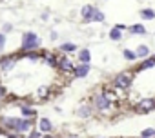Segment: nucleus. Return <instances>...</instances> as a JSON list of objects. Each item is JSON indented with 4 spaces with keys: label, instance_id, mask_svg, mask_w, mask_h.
Returning a JSON list of instances; mask_svg holds the SVG:
<instances>
[{
    "label": "nucleus",
    "instance_id": "obj_1",
    "mask_svg": "<svg viewBox=\"0 0 155 138\" xmlns=\"http://www.w3.org/2000/svg\"><path fill=\"white\" fill-rule=\"evenodd\" d=\"M15 55L13 67L0 75V84L11 100L31 105L46 104L73 78L71 73L58 67V56L51 51H20Z\"/></svg>",
    "mask_w": 155,
    "mask_h": 138
},
{
    "label": "nucleus",
    "instance_id": "obj_7",
    "mask_svg": "<svg viewBox=\"0 0 155 138\" xmlns=\"http://www.w3.org/2000/svg\"><path fill=\"white\" fill-rule=\"evenodd\" d=\"M11 31H13V26H11V24H8V22H6V24H4V26H2V33H4V35H6V33H11Z\"/></svg>",
    "mask_w": 155,
    "mask_h": 138
},
{
    "label": "nucleus",
    "instance_id": "obj_6",
    "mask_svg": "<svg viewBox=\"0 0 155 138\" xmlns=\"http://www.w3.org/2000/svg\"><path fill=\"white\" fill-rule=\"evenodd\" d=\"M0 138H18V136H17L15 133L11 134L9 131H4V129H0Z\"/></svg>",
    "mask_w": 155,
    "mask_h": 138
},
{
    "label": "nucleus",
    "instance_id": "obj_10",
    "mask_svg": "<svg viewBox=\"0 0 155 138\" xmlns=\"http://www.w3.org/2000/svg\"><path fill=\"white\" fill-rule=\"evenodd\" d=\"M4 45H6V35L0 33V49H4Z\"/></svg>",
    "mask_w": 155,
    "mask_h": 138
},
{
    "label": "nucleus",
    "instance_id": "obj_2",
    "mask_svg": "<svg viewBox=\"0 0 155 138\" xmlns=\"http://www.w3.org/2000/svg\"><path fill=\"white\" fill-rule=\"evenodd\" d=\"M124 102L137 111L155 109V55L144 58L120 77Z\"/></svg>",
    "mask_w": 155,
    "mask_h": 138
},
{
    "label": "nucleus",
    "instance_id": "obj_11",
    "mask_svg": "<svg viewBox=\"0 0 155 138\" xmlns=\"http://www.w3.org/2000/svg\"><path fill=\"white\" fill-rule=\"evenodd\" d=\"M8 96H6V91H4V87H2V84H0V100H6Z\"/></svg>",
    "mask_w": 155,
    "mask_h": 138
},
{
    "label": "nucleus",
    "instance_id": "obj_5",
    "mask_svg": "<svg viewBox=\"0 0 155 138\" xmlns=\"http://www.w3.org/2000/svg\"><path fill=\"white\" fill-rule=\"evenodd\" d=\"M26 134H28L26 138H42V133H40L37 127H33V129H31L29 133H26Z\"/></svg>",
    "mask_w": 155,
    "mask_h": 138
},
{
    "label": "nucleus",
    "instance_id": "obj_8",
    "mask_svg": "<svg viewBox=\"0 0 155 138\" xmlns=\"http://www.w3.org/2000/svg\"><path fill=\"white\" fill-rule=\"evenodd\" d=\"M79 58H81L82 62H88V60H90V53H88V51H81V55H79Z\"/></svg>",
    "mask_w": 155,
    "mask_h": 138
},
{
    "label": "nucleus",
    "instance_id": "obj_3",
    "mask_svg": "<svg viewBox=\"0 0 155 138\" xmlns=\"http://www.w3.org/2000/svg\"><path fill=\"white\" fill-rule=\"evenodd\" d=\"M40 45V38L37 33L33 31H24L22 33V44H20V51H37Z\"/></svg>",
    "mask_w": 155,
    "mask_h": 138
},
{
    "label": "nucleus",
    "instance_id": "obj_9",
    "mask_svg": "<svg viewBox=\"0 0 155 138\" xmlns=\"http://www.w3.org/2000/svg\"><path fill=\"white\" fill-rule=\"evenodd\" d=\"M62 51H73L75 49V45L73 44H62V47H60Z\"/></svg>",
    "mask_w": 155,
    "mask_h": 138
},
{
    "label": "nucleus",
    "instance_id": "obj_4",
    "mask_svg": "<svg viewBox=\"0 0 155 138\" xmlns=\"http://www.w3.org/2000/svg\"><path fill=\"white\" fill-rule=\"evenodd\" d=\"M37 129H38L40 133H51V131H53V124H51L49 118H38Z\"/></svg>",
    "mask_w": 155,
    "mask_h": 138
}]
</instances>
